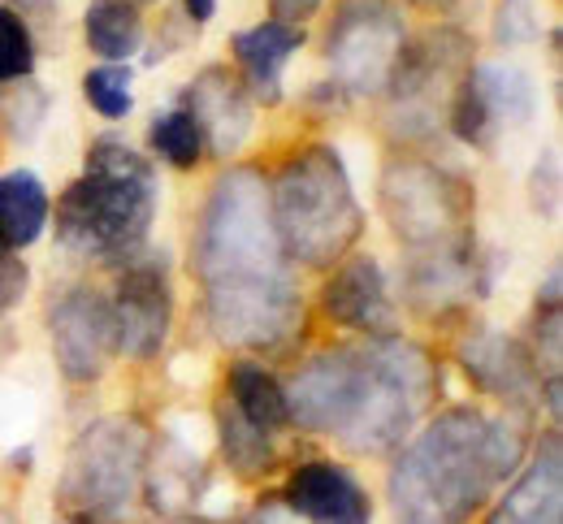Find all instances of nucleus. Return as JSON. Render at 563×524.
<instances>
[{"instance_id":"nucleus-28","label":"nucleus","mask_w":563,"mask_h":524,"mask_svg":"<svg viewBox=\"0 0 563 524\" xmlns=\"http://www.w3.org/2000/svg\"><path fill=\"white\" fill-rule=\"evenodd\" d=\"M26 291H31V269H26V260H22L18 252H4V247H0V316H9L18 303L26 300Z\"/></svg>"},{"instance_id":"nucleus-19","label":"nucleus","mask_w":563,"mask_h":524,"mask_svg":"<svg viewBox=\"0 0 563 524\" xmlns=\"http://www.w3.org/2000/svg\"><path fill=\"white\" fill-rule=\"evenodd\" d=\"M48 213H53V200L35 169L0 174V247L4 252L35 247L40 234L48 230Z\"/></svg>"},{"instance_id":"nucleus-13","label":"nucleus","mask_w":563,"mask_h":524,"mask_svg":"<svg viewBox=\"0 0 563 524\" xmlns=\"http://www.w3.org/2000/svg\"><path fill=\"white\" fill-rule=\"evenodd\" d=\"M317 303L330 325H343L352 334H368V338L395 334V300L377 256L368 252H347L339 265H330V278Z\"/></svg>"},{"instance_id":"nucleus-4","label":"nucleus","mask_w":563,"mask_h":524,"mask_svg":"<svg viewBox=\"0 0 563 524\" xmlns=\"http://www.w3.org/2000/svg\"><path fill=\"white\" fill-rule=\"evenodd\" d=\"M191 269L205 291L239 287V282H269V278L290 274V260L274 230L269 178L256 165L225 169L212 182L200 225H196Z\"/></svg>"},{"instance_id":"nucleus-10","label":"nucleus","mask_w":563,"mask_h":524,"mask_svg":"<svg viewBox=\"0 0 563 524\" xmlns=\"http://www.w3.org/2000/svg\"><path fill=\"white\" fill-rule=\"evenodd\" d=\"M368 386V352L360 347H334L312 360H303L290 381H282L290 425L312 434H343L355 421Z\"/></svg>"},{"instance_id":"nucleus-3","label":"nucleus","mask_w":563,"mask_h":524,"mask_svg":"<svg viewBox=\"0 0 563 524\" xmlns=\"http://www.w3.org/2000/svg\"><path fill=\"white\" fill-rule=\"evenodd\" d=\"M274 230L290 265L330 269L355 252L364 234V209L339 148L308 144L290 152L269 182Z\"/></svg>"},{"instance_id":"nucleus-5","label":"nucleus","mask_w":563,"mask_h":524,"mask_svg":"<svg viewBox=\"0 0 563 524\" xmlns=\"http://www.w3.org/2000/svg\"><path fill=\"white\" fill-rule=\"evenodd\" d=\"M152 459V434L135 416H100L74 438L62 481L57 512L66 524H122Z\"/></svg>"},{"instance_id":"nucleus-23","label":"nucleus","mask_w":563,"mask_h":524,"mask_svg":"<svg viewBox=\"0 0 563 524\" xmlns=\"http://www.w3.org/2000/svg\"><path fill=\"white\" fill-rule=\"evenodd\" d=\"M473 82L486 96L494 126H525L538 113V87L520 66H473Z\"/></svg>"},{"instance_id":"nucleus-27","label":"nucleus","mask_w":563,"mask_h":524,"mask_svg":"<svg viewBox=\"0 0 563 524\" xmlns=\"http://www.w3.org/2000/svg\"><path fill=\"white\" fill-rule=\"evenodd\" d=\"M494 40L503 48H520L538 40V9L533 0H498L494 9Z\"/></svg>"},{"instance_id":"nucleus-1","label":"nucleus","mask_w":563,"mask_h":524,"mask_svg":"<svg viewBox=\"0 0 563 524\" xmlns=\"http://www.w3.org/2000/svg\"><path fill=\"white\" fill-rule=\"evenodd\" d=\"M525 459L520 416H486L477 408L438 412L408 438L390 468V508L399 524H468L494 486Z\"/></svg>"},{"instance_id":"nucleus-35","label":"nucleus","mask_w":563,"mask_h":524,"mask_svg":"<svg viewBox=\"0 0 563 524\" xmlns=\"http://www.w3.org/2000/svg\"><path fill=\"white\" fill-rule=\"evenodd\" d=\"M183 524H209V521H183Z\"/></svg>"},{"instance_id":"nucleus-17","label":"nucleus","mask_w":563,"mask_h":524,"mask_svg":"<svg viewBox=\"0 0 563 524\" xmlns=\"http://www.w3.org/2000/svg\"><path fill=\"white\" fill-rule=\"evenodd\" d=\"M460 360H464V374L473 377L482 390H490L507 403H529L533 390H542V374H538L533 356L507 334L482 330V334L464 338Z\"/></svg>"},{"instance_id":"nucleus-11","label":"nucleus","mask_w":563,"mask_h":524,"mask_svg":"<svg viewBox=\"0 0 563 524\" xmlns=\"http://www.w3.org/2000/svg\"><path fill=\"white\" fill-rule=\"evenodd\" d=\"M48 343H53L57 369L70 386H96L109 360L118 356L109 296L91 287H70L66 296H57L48 303Z\"/></svg>"},{"instance_id":"nucleus-6","label":"nucleus","mask_w":563,"mask_h":524,"mask_svg":"<svg viewBox=\"0 0 563 524\" xmlns=\"http://www.w3.org/2000/svg\"><path fill=\"white\" fill-rule=\"evenodd\" d=\"M364 352H368L364 403L352 425L339 434V443L355 455H386L404 447L412 430L429 416L438 399V365L429 360L424 347L395 334L368 338Z\"/></svg>"},{"instance_id":"nucleus-25","label":"nucleus","mask_w":563,"mask_h":524,"mask_svg":"<svg viewBox=\"0 0 563 524\" xmlns=\"http://www.w3.org/2000/svg\"><path fill=\"white\" fill-rule=\"evenodd\" d=\"M131 87H135V70H126L122 62H104V66H91L82 75V100L104 122H122L135 109V91Z\"/></svg>"},{"instance_id":"nucleus-7","label":"nucleus","mask_w":563,"mask_h":524,"mask_svg":"<svg viewBox=\"0 0 563 524\" xmlns=\"http://www.w3.org/2000/svg\"><path fill=\"white\" fill-rule=\"evenodd\" d=\"M382 213L390 230L412 247H451V243H468L473 238V187L442 169L429 165L421 156H399L386 165L382 174Z\"/></svg>"},{"instance_id":"nucleus-33","label":"nucleus","mask_w":563,"mask_h":524,"mask_svg":"<svg viewBox=\"0 0 563 524\" xmlns=\"http://www.w3.org/2000/svg\"><path fill=\"white\" fill-rule=\"evenodd\" d=\"M408 4H421V9H451L455 0H408Z\"/></svg>"},{"instance_id":"nucleus-9","label":"nucleus","mask_w":563,"mask_h":524,"mask_svg":"<svg viewBox=\"0 0 563 524\" xmlns=\"http://www.w3.org/2000/svg\"><path fill=\"white\" fill-rule=\"evenodd\" d=\"M205 321L221 347L239 352H286L303 334V296L295 278L239 282L205 291Z\"/></svg>"},{"instance_id":"nucleus-20","label":"nucleus","mask_w":563,"mask_h":524,"mask_svg":"<svg viewBox=\"0 0 563 524\" xmlns=\"http://www.w3.org/2000/svg\"><path fill=\"white\" fill-rule=\"evenodd\" d=\"M82 40L104 62H131L147 44V26L135 0H91L82 9Z\"/></svg>"},{"instance_id":"nucleus-18","label":"nucleus","mask_w":563,"mask_h":524,"mask_svg":"<svg viewBox=\"0 0 563 524\" xmlns=\"http://www.w3.org/2000/svg\"><path fill=\"white\" fill-rule=\"evenodd\" d=\"M303 26H290V22H256L247 31H239L230 40V53L234 62L243 66L247 78V96L261 100V104H278L282 100V66L303 48Z\"/></svg>"},{"instance_id":"nucleus-26","label":"nucleus","mask_w":563,"mask_h":524,"mask_svg":"<svg viewBox=\"0 0 563 524\" xmlns=\"http://www.w3.org/2000/svg\"><path fill=\"white\" fill-rule=\"evenodd\" d=\"M31 70H35V35L18 9L0 4V87L31 78Z\"/></svg>"},{"instance_id":"nucleus-2","label":"nucleus","mask_w":563,"mask_h":524,"mask_svg":"<svg viewBox=\"0 0 563 524\" xmlns=\"http://www.w3.org/2000/svg\"><path fill=\"white\" fill-rule=\"evenodd\" d=\"M156 204L161 187L152 160L118 135H96L82 174L62 191L48 218H57V243L66 252L100 265H126L152 234Z\"/></svg>"},{"instance_id":"nucleus-31","label":"nucleus","mask_w":563,"mask_h":524,"mask_svg":"<svg viewBox=\"0 0 563 524\" xmlns=\"http://www.w3.org/2000/svg\"><path fill=\"white\" fill-rule=\"evenodd\" d=\"M212 13H217V0H183V18L191 26H205Z\"/></svg>"},{"instance_id":"nucleus-34","label":"nucleus","mask_w":563,"mask_h":524,"mask_svg":"<svg viewBox=\"0 0 563 524\" xmlns=\"http://www.w3.org/2000/svg\"><path fill=\"white\" fill-rule=\"evenodd\" d=\"M0 524H18V521H13V512H9L4 503H0Z\"/></svg>"},{"instance_id":"nucleus-16","label":"nucleus","mask_w":563,"mask_h":524,"mask_svg":"<svg viewBox=\"0 0 563 524\" xmlns=\"http://www.w3.org/2000/svg\"><path fill=\"white\" fill-rule=\"evenodd\" d=\"M490 524H563V450L555 430L538 443L529 464L511 472Z\"/></svg>"},{"instance_id":"nucleus-30","label":"nucleus","mask_w":563,"mask_h":524,"mask_svg":"<svg viewBox=\"0 0 563 524\" xmlns=\"http://www.w3.org/2000/svg\"><path fill=\"white\" fill-rule=\"evenodd\" d=\"M247 524H299V516H295L286 503H265V508L252 512V521Z\"/></svg>"},{"instance_id":"nucleus-22","label":"nucleus","mask_w":563,"mask_h":524,"mask_svg":"<svg viewBox=\"0 0 563 524\" xmlns=\"http://www.w3.org/2000/svg\"><path fill=\"white\" fill-rule=\"evenodd\" d=\"M217 434H221V450H225V464L243 477V481H261L274 472L278 464V447H274V434L256 430L230 399H221L217 408Z\"/></svg>"},{"instance_id":"nucleus-12","label":"nucleus","mask_w":563,"mask_h":524,"mask_svg":"<svg viewBox=\"0 0 563 524\" xmlns=\"http://www.w3.org/2000/svg\"><path fill=\"white\" fill-rule=\"evenodd\" d=\"M113 312V338L118 356L147 365L165 352L169 325H174V287L161 260H126L118 274V287L109 296Z\"/></svg>"},{"instance_id":"nucleus-14","label":"nucleus","mask_w":563,"mask_h":524,"mask_svg":"<svg viewBox=\"0 0 563 524\" xmlns=\"http://www.w3.org/2000/svg\"><path fill=\"white\" fill-rule=\"evenodd\" d=\"M282 503L303 524H373V499L352 468L308 459L286 477Z\"/></svg>"},{"instance_id":"nucleus-36","label":"nucleus","mask_w":563,"mask_h":524,"mask_svg":"<svg viewBox=\"0 0 563 524\" xmlns=\"http://www.w3.org/2000/svg\"><path fill=\"white\" fill-rule=\"evenodd\" d=\"M135 4H152V0H135Z\"/></svg>"},{"instance_id":"nucleus-21","label":"nucleus","mask_w":563,"mask_h":524,"mask_svg":"<svg viewBox=\"0 0 563 524\" xmlns=\"http://www.w3.org/2000/svg\"><path fill=\"white\" fill-rule=\"evenodd\" d=\"M225 399L265 434L278 438L282 430H290V412H286V394L282 381L256 360H234L225 369Z\"/></svg>"},{"instance_id":"nucleus-8","label":"nucleus","mask_w":563,"mask_h":524,"mask_svg":"<svg viewBox=\"0 0 563 524\" xmlns=\"http://www.w3.org/2000/svg\"><path fill=\"white\" fill-rule=\"evenodd\" d=\"M408 40V18L395 0H339L325 26L330 78L343 91L377 96L386 91Z\"/></svg>"},{"instance_id":"nucleus-15","label":"nucleus","mask_w":563,"mask_h":524,"mask_svg":"<svg viewBox=\"0 0 563 524\" xmlns=\"http://www.w3.org/2000/svg\"><path fill=\"white\" fill-rule=\"evenodd\" d=\"M205 131V148L225 160L247 144L252 135V96L225 66H209L187 82L183 100H178Z\"/></svg>"},{"instance_id":"nucleus-29","label":"nucleus","mask_w":563,"mask_h":524,"mask_svg":"<svg viewBox=\"0 0 563 524\" xmlns=\"http://www.w3.org/2000/svg\"><path fill=\"white\" fill-rule=\"evenodd\" d=\"M321 4H325V0H269L274 22H290V26H303L308 18H317Z\"/></svg>"},{"instance_id":"nucleus-32","label":"nucleus","mask_w":563,"mask_h":524,"mask_svg":"<svg viewBox=\"0 0 563 524\" xmlns=\"http://www.w3.org/2000/svg\"><path fill=\"white\" fill-rule=\"evenodd\" d=\"M9 9H44V4H53V0H4Z\"/></svg>"},{"instance_id":"nucleus-24","label":"nucleus","mask_w":563,"mask_h":524,"mask_svg":"<svg viewBox=\"0 0 563 524\" xmlns=\"http://www.w3.org/2000/svg\"><path fill=\"white\" fill-rule=\"evenodd\" d=\"M147 140H152V152H156L165 165H174V169H196V165L209 156L200 122H196L183 104L156 113L152 126H147Z\"/></svg>"}]
</instances>
